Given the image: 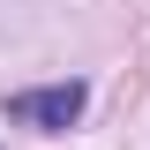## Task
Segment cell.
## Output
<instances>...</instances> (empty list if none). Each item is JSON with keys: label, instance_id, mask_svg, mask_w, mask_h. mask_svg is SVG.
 <instances>
[{"label": "cell", "instance_id": "cell-1", "mask_svg": "<svg viewBox=\"0 0 150 150\" xmlns=\"http://www.w3.org/2000/svg\"><path fill=\"white\" fill-rule=\"evenodd\" d=\"M83 105H90V90H83V83H45V90H15V98H8V112H15L23 128H45V135L75 128V120H83Z\"/></svg>", "mask_w": 150, "mask_h": 150}]
</instances>
